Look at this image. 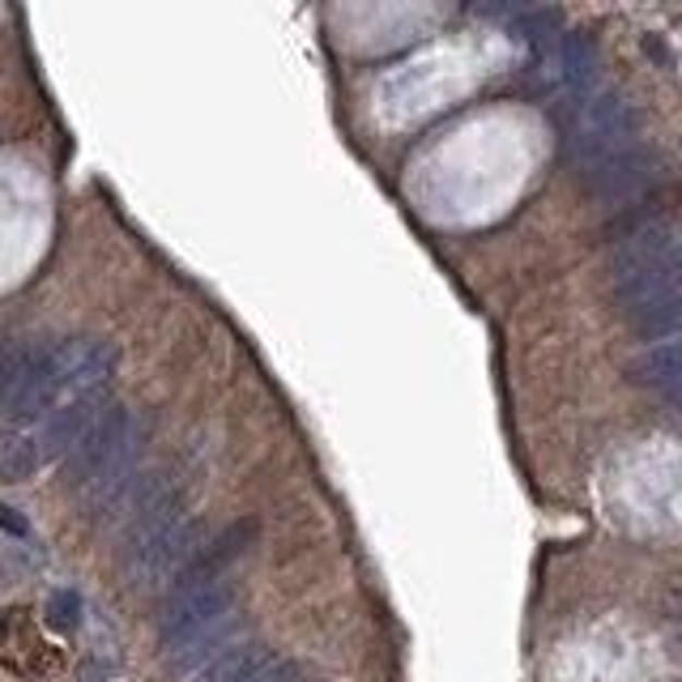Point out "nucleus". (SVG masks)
<instances>
[{"label":"nucleus","mask_w":682,"mask_h":682,"mask_svg":"<svg viewBox=\"0 0 682 682\" xmlns=\"http://www.w3.org/2000/svg\"><path fill=\"white\" fill-rule=\"evenodd\" d=\"M82 623V597L73 588H56L48 597V628L51 632H77Z\"/></svg>","instance_id":"6e6552de"},{"label":"nucleus","mask_w":682,"mask_h":682,"mask_svg":"<svg viewBox=\"0 0 682 682\" xmlns=\"http://www.w3.org/2000/svg\"><path fill=\"white\" fill-rule=\"evenodd\" d=\"M39 439L31 431H9L0 439V478L4 483H26L39 470Z\"/></svg>","instance_id":"0eeeda50"},{"label":"nucleus","mask_w":682,"mask_h":682,"mask_svg":"<svg viewBox=\"0 0 682 682\" xmlns=\"http://www.w3.org/2000/svg\"><path fill=\"white\" fill-rule=\"evenodd\" d=\"M231 610H235V588L227 581L167 588V601H162V614H158V640H162V648H180L200 632L235 619Z\"/></svg>","instance_id":"7ed1b4c3"},{"label":"nucleus","mask_w":682,"mask_h":682,"mask_svg":"<svg viewBox=\"0 0 682 682\" xmlns=\"http://www.w3.org/2000/svg\"><path fill=\"white\" fill-rule=\"evenodd\" d=\"M614 299L640 338L679 333V235L670 222H648L614 252Z\"/></svg>","instance_id":"f257e3e1"},{"label":"nucleus","mask_w":682,"mask_h":682,"mask_svg":"<svg viewBox=\"0 0 682 682\" xmlns=\"http://www.w3.org/2000/svg\"><path fill=\"white\" fill-rule=\"evenodd\" d=\"M294 679H299V670H294L291 661L273 657L265 670H256V674H247V679H240V682H294Z\"/></svg>","instance_id":"1a4fd4ad"},{"label":"nucleus","mask_w":682,"mask_h":682,"mask_svg":"<svg viewBox=\"0 0 682 682\" xmlns=\"http://www.w3.org/2000/svg\"><path fill=\"white\" fill-rule=\"evenodd\" d=\"M0 529H4V534H13V537H26L31 525L17 516V508H4V503H0Z\"/></svg>","instance_id":"9d476101"},{"label":"nucleus","mask_w":682,"mask_h":682,"mask_svg":"<svg viewBox=\"0 0 682 682\" xmlns=\"http://www.w3.org/2000/svg\"><path fill=\"white\" fill-rule=\"evenodd\" d=\"M231 635H235V619H227V623H218V628H209V632H200L196 640L188 644H180V648H171V674L175 679H188V674H200V670H209L222 653H227V644H231Z\"/></svg>","instance_id":"423d86ee"},{"label":"nucleus","mask_w":682,"mask_h":682,"mask_svg":"<svg viewBox=\"0 0 682 682\" xmlns=\"http://www.w3.org/2000/svg\"><path fill=\"white\" fill-rule=\"evenodd\" d=\"M679 341H661V345H648V354H640L635 363V380L648 392H657L666 405H679Z\"/></svg>","instance_id":"39448f33"},{"label":"nucleus","mask_w":682,"mask_h":682,"mask_svg":"<svg viewBox=\"0 0 682 682\" xmlns=\"http://www.w3.org/2000/svg\"><path fill=\"white\" fill-rule=\"evenodd\" d=\"M635 133H640V120H635L632 102H623V98L614 95H601V98H588L585 107H576V129H572L568 146L593 171L606 158L628 154V149L640 146Z\"/></svg>","instance_id":"f03ea898"},{"label":"nucleus","mask_w":682,"mask_h":682,"mask_svg":"<svg viewBox=\"0 0 682 682\" xmlns=\"http://www.w3.org/2000/svg\"><path fill=\"white\" fill-rule=\"evenodd\" d=\"M102 410V397H82V401H64L48 410L44 436H39V456L44 461H64L73 452V443L86 436V427L95 423V414Z\"/></svg>","instance_id":"20e7f679"}]
</instances>
